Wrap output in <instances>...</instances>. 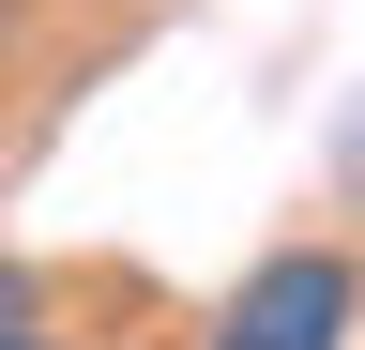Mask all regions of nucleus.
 Returning <instances> with one entry per match:
<instances>
[{
	"instance_id": "1",
	"label": "nucleus",
	"mask_w": 365,
	"mask_h": 350,
	"mask_svg": "<svg viewBox=\"0 0 365 350\" xmlns=\"http://www.w3.org/2000/svg\"><path fill=\"white\" fill-rule=\"evenodd\" d=\"M198 350H350V259L335 244H274L259 274L213 304Z\"/></svg>"
},
{
	"instance_id": "2",
	"label": "nucleus",
	"mask_w": 365,
	"mask_h": 350,
	"mask_svg": "<svg viewBox=\"0 0 365 350\" xmlns=\"http://www.w3.org/2000/svg\"><path fill=\"white\" fill-rule=\"evenodd\" d=\"M31 320H46V289L16 274V259H0V335H31Z\"/></svg>"
},
{
	"instance_id": "3",
	"label": "nucleus",
	"mask_w": 365,
	"mask_h": 350,
	"mask_svg": "<svg viewBox=\"0 0 365 350\" xmlns=\"http://www.w3.org/2000/svg\"><path fill=\"white\" fill-rule=\"evenodd\" d=\"M0 350H61V335H46V320H31V335H0Z\"/></svg>"
}]
</instances>
